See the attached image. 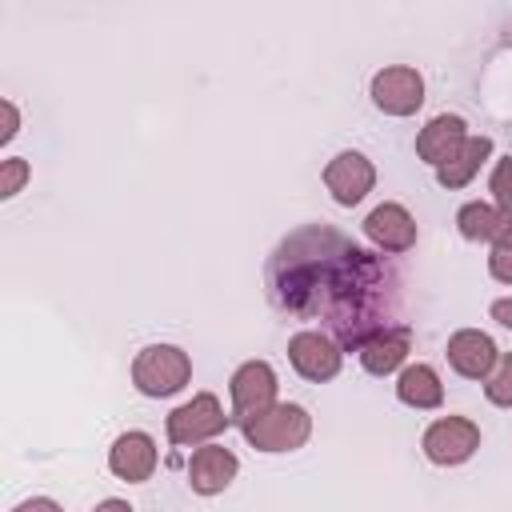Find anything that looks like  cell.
Instances as JSON below:
<instances>
[{
	"label": "cell",
	"mask_w": 512,
	"mask_h": 512,
	"mask_svg": "<svg viewBox=\"0 0 512 512\" xmlns=\"http://www.w3.org/2000/svg\"><path fill=\"white\" fill-rule=\"evenodd\" d=\"M468 136H472V132H468V120H464V116L440 112V116H432V120L416 132V156H420L424 164L440 168V164H448V160L460 152V144H464Z\"/></svg>",
	"instance_id": "obj_13"
},
{
	"label": "cell",
	"mask_w": 512,
	"mask_h": 512,
	"mask_svg": "<svg viewBox=\"0 0 512 512\" xmlns=\"http://www.w3.org/2000/svg\"><path fill=\"white\" fill-rule=\"evenodd\" d=\"M276 392H280V380H276V368L268 360H244L232 380H228V400H232V424H244L260 412H268L276 404Z\"/></svg>",
	"instance_id": "obj_5"
},
{
	"label": "cell",
	"mask_w": 512,
	"mask_h": 512,
	"mask_svg": "<svg viewBox=\"0 0 512 512\" xmlns=\"http://www.w3.org/2000/svg\"><path fill=\"white\" fill-rule=\"evenodd\" d=\"M364 236H368L372 248L400 256V252L416 248V236H420V232H416V216H412L404 204L384 200V204H376V208L364 216Z\"/></svg>",
	"instance_id": "obj_11"
},
{
	"label": "cell",
	"mask_w": 512,
	"mask_h": 512,
	"mask_svg": "<svg viewBox=\"0 0 512 512\" xmlns=\"http://www.w3.org/2000/svg\"><path fill=\"white\" fill-rule=\"evenodd\" d=\"M12 512H64L52 496H28V500H20Z\"/></svg>",
	"instance_id": "obj_23"
},
{
	"label": "cell",
	"mask_w": 512,
	"mask_h": 512,
	"mask_svg": "<svg viewBox=\"0 0 512 512\" xmlns=\"http://www.w3.org/2000/svg\"><path fill=\"white\" fill-rule=\"evenodd\" d=\"M236 472H240V460L228 444L212 440V444L192 448V456H188V488L196 496H220L236 480Z\"/></svg>",
	"instance_id": "obj_12"
},
{
	"label": "cell",
	"mask_w": 512,
	"mask_h": 512,
	"mask_svg": "<svg viewBox=\"0 0 512 512\" xmlns=\"http://www.w3.org/2000/svg\"><path fill=\"white\" fill-rule=\"evenodd\" d=\"M244 432V440L256 448V452H296L308 444L312 436V416L304 404H292V400H276L268 412L236 424Z\"/></svg>",
	"instance_id": "obj_1"
},
{
	"label": "cell",
	"mask_w": 512,
	"mask_h": 512,
	"mask_svg": "<svg viewBox=\"0 0 512 512\" xmlns=\"http://www.w3.org/2000/svg\"><path fill=\"white\" fill-rule=\"evenodd\" d=\"M480 448V424L472 416H436L424 436H420V452L428 464L436 468H456V464H468Z\"/></svg>",
	"instance_id": "obj_4"
},
{
	"label": "cell",
	"mask_w": 512,
	"mask_h": 512,
	"mask_svg": "<svg viewBox=\"0 0 512 512\" xmlns=\"http://www.w3.org/2000/svg\"><path fill=\"white\" fill-rule=\"evenodd\" d=\"M0 112H4V128H0V144H8L16 132H20V108L12 100H0Z\"/></svg>",
	"instance_id": "obj_22"
},
{
	"label": "cell",
	"mask_w": 512,
	"mask_h": 512,
	"mask_svg": "<svg viewBox=\"0 0 512 512\" xmlns=\"http://www.w3.org/2000/svg\"><path fill=\"white\" fill-rule=\"evenodd\" d=\"M92 512H136L128 500H120V496H108V500H100Z\"/></svg>",
	"instance_id": "obj_25"
},
{
	"label": "cell",
	"mask_w": 512,
	"mask_h": 512,
	"mask_svg": "<svg viewBox=\"0 0 512 512\" xmlns=\"http://www.w3.org/2000/svg\"><path fill=\"white\" fill-rule=\"evenodd\" d=\"M484 396L496 408H512V352H500L492 376L484 380Z\"/></svg>",
	"instance_id": "obj_18"
},
{
	"label": "cell",
	"mask_w": 512,
	"mask_h": 512,
	"mask_svg": "<svg viewBox=\"0 0 512 512\" xmlns=\"http://www.w3.org/2000/svg\"><path fill=\"white\" fill-rule=\"evenodd\" d=\"M320 180H324L328 196H332L340 208H356V204L376 188V164H372L364 152L344 148V152H336V156L324 164Z\"/></svg>",
	"instance_id": "obj_7"
},
{
	"label": "cell",
	"mask_w": 512,
	"mask_h": 512,
	"mask_svg": "<svg viewBox=\"0 0 512 512\" xmlns=\"http://www.w3.org/2000/svg\"><path fill=\"white\" fill-rule=\"evenodd\" d=\"M508 224H512V216L500 212L492 200H468L456 212V232L464 240H472V244H492Z\"/></svg>",
	"instance_id": "obj_17"
},
{
	"label": "cell",
	"mask_w": 512,
	"mask_h": 512,
	"mask_svg": "<svg viewBox=\"0 0 512 512\" xmlns=\"http://www.w3.org/2000/svg\"><path fill=\"white\" fill-rule=\"evenodd\" d=\"M28 180H32V168H28L24 156H8V160H0V200H12Z\"/></svg>",
	"instance_id": "obj_21"
},
{
	"label": "cell",
	"mask_w": 512,
	"mask_h": 512,
	"mask_svg": "<svg viewBox=\"0 0 512 512\" xmlns=\"http://www.w3.org/2000/svg\"><path fill=\"white\" fill-rule=\"evenodd\" d=\"M288 364H292L296 376H304L312 384H324V380H336L340 376L344 352H340V344L332 336L304 328V332H296L288 340Z\"/></svg>",
	"instance_id": "obj_8"
},
{
	"label": "cell",
	"mask_w": 512,
	"mask_h": 512,
	"mask_svg": "<svg viewBox=\"0 0 512 512\" xmlns=\"http://www.w3.org/2000/svg\"><path fill=\"white\" fill-rule=\"evenodd\" d=\"M488 276L500 284H512V224L488 244Z\"/></svg>",
	"instance_id": "obj_19"
},
{
	"label": "cell",
	"mask_w": 512,
	"mask_h": 512,
	"mask_svg": "<svg viewBox=\"0 0 512 512\" xmlns=\"http://www.w3.org/2000/svg\"><path fill=\"white\" fill-rule=\"evenodd\" d=\"M408 352H412V332L408 328H384V332L368 336L356 356H360V368L368 376H396L408 364Z\"/></svg>",
	"instance_id": "obj_14"
},
{
	"label": "cell",
	"mask_w": 512,
	"mask_h": 512,
	"mask_svg": "<svg viewBox=\"0 0 512 512\" xmlns=\"http://www.w3.org/2000/svg\"><path fill=\"white\" fill-rule=\"evenodd\" d=\"M488 316H492L496 324H504V328H512V296H504V300H492V308H488Z\"/></svg>",
	"instance_id": "obj_24"
},
{
	"label": "cell",
	"mask_w": 512,
	"mask_h": 512,
	"mask_svg": "<svg viewBox=\"0 0 512 512\" xmlns=\"http://www.w3.org/2000/svg\"><path fill=\"white\" fill-rule=\"evenodd\" d=\"M368 96H372L376 112H384V116H396V120L416 116L424 104V76L412 64H384L372 76Z\"/></svg>",
	"instance_id": "obj_6"
},
{
	"label": "cell",
	"mask_w": 512,
	"mask_h": 512,
	"mask_svg": "<svg viewBox=\"0 0 512 512\" xmlns=\"http://www.w3.org/2000/svg\"><path fill=\"white\" fill-rule=\"evenodd\" d=\"M396 400L404 408H416V412H436L444 404V384H440V372L424 360L416 364H404L396 372Z\"/></svg>",
	"instance_id": "obj_15"
},
{
	"label": "cell",
	"mask_w": 512,
	"mask_h": 512,
	"mask_svg": "<svg viewBox=\"0 0 512 512\" xmlns=\"http://www.w3.org/2000/svg\"><path fill=\"white\" fill-rule=\"evenodd\" d=\"M444 356H448V368H452L456 376L484 384V380L492 376L496 360H500V348H496V340H492L488 332H480V328H456V332L448 336Z\"/></svg>",
	"instance_id": "obj_9"
},
{
	"label": "cell",
	"mask_w": 512,
	"mask_h": 512,
	"mask_svg": "<svg viewBox=\"0 0 512 512\" xmlns=\"http://www.w3.org/2000/svg\"><path fill=\"white\" fill-rule=\"evenodd\" d=\"M192 380V356L180 344H148L132 356V384L148 400L176 396Z\"/></svg>",
	"instance_id": "obj_2"
},
{
	"label": "cell",
	"mask_w": 512,
	"mask_h": 512,
	"mask_svg": "<svg viewBox=\"0 0 512 512\" xmlns=\"http://www.w3.org/2000/svg\"><path fill=\"white\" fill-rule=\"evenodd\" d=\"M488 192H492V204L500 212L512 216V156H500L492 164V176H488Z\"/></svg>",
	"instance_id": "obj_20"
},
{
	"label": "cell",
	"mask_w": 512,
	"mask_h": 512,
	"mask_svg": "<svg viewBox=\"0 0 512 512\" xmlns=\"http://www.w3.org/2000/svg\"><path fill=\"white\" fill-rule=\"evenodd\" d=\"M156 464H160V448H156V440H152L148 432H140V428L120 432V436L112 440V448H108V472H112L116 480H124V484H144V480H152Z\"/></svg>",
	"instance_id": "obj_10"
},
{
	"label": "cell",
	"mask_w": 512,
	"mask_h": 512,
	"mask_svg": "<svg viewBox=\"0 0 512 512\" xmlns=\"http://www.w3.org/2000/svg\"><path fill=\"white\" fill-rule=\"evenodd\" d=\"M488 160H492V136H468V140L460 144V152H456L448 164L436 168V184L448 188V192L468 188V184L480 176V168H484Z\"/></svg>",
	"instance_id": "obj_16"
},
{
	"label": "cell",
	"mask_w": 512,
	"mask_h": 512,
	"mask_svg": "<svg viewBox=\"0 0 512 512\" xmlns=\"http://www.w3.org/2000/svg\"><path fill=\"white\" fill-rule=\"evenodd\" d=\"M228 424H232V412H224L220 396L216 392H196L192 400L176 404L164 416V436L176 448H200V444H212Z\"/></svg>",
	"instance_id": "obj_3"
}]
</instances>
